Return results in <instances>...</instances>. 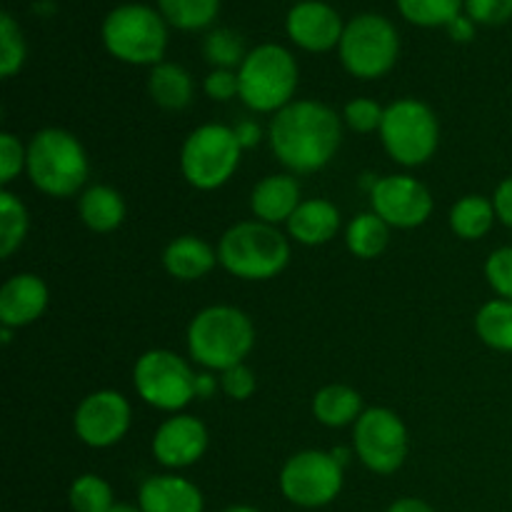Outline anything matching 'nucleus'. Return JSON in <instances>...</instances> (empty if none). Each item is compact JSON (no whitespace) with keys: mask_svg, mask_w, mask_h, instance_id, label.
<instances>
[{"mask_svg":"<svg viewBox=\"0 0 512 512\" xmlns=\"http://www.w3.org/2000/svg\"><path fill=\"white\" fill-rule=\"evenodd\" d=\"M240 98L255 113H278L298 88V65L280 45L268 43L250 50L238 70Z\"/></svg>","mask_w":512,"mask_h":512,"instance_id":"39448f33","label":"nucleus"},{"mask_svg":"<svg viewBox=\"0 0 512 512\" xmlns=\"http://www.w3.org/2000/svg\"><path fill=\"white\" fill-rule=\"evenodd\" d=\"M143 512H203V495L178 475H153L140 488Z\"/></svg>","mask_w":512,"mask_h":512,"instance_id":"a211bd4d","label":"nucleus"},{"mask_svg":"<svg viewBox=\"0 0 512 512\" xmlns=\"http://www.w3.org/2000/svg\"><path fill=\"white\" fill-rule=\"evenodd\" d=\"M498 218L495 205L483 195H468V198L458 200L450 210V228L458 238L463 240H478L493 228V220Z\"/></svg>","mask_w":512,"mask_h":512,"instance_id":"393cba45","label":"nucleus"},{"mask_svg":"<svg viewBox=\"0 0 512 512\" xmlns=\"http://www.w3.org/2000/svg\"><path fill=\"white\" fill-rule=\"evenodd\" d=\"M373 213L393 228H418L433 213V198L420 180L410 175H388L373 185Z\"/></svg>","mask_w":512,"mask_h":512,"instance_id":"ddd939ff","label":"nucleus"},{"mask_svg":"<svg viewBox=\"0 0 512 512\" xmlns=\"http://www.w3.org/2000/svg\"><path fill=\"white\" fill-rule=\"evenodd\" d=\"M380 138L390 158L400 165H423L433 158L440 140L438 118L425 103L415 98L395 100L385 108L383 125H380Z\"/></svg>","mask_w":512,"mask_h":512,"instance_id":"6e6552de","label":"nucleus"},{"mask_svg":"<svg viewBox=\"0 0 512 512\" xmlns=\"http://www.w3.org/2000/svg\"><path fill=\"white\" fill-rule=\"evenodd\" d=\"M343 125L333 108L315 100H298L278 110L270 123V148L293 173H315L335 158Z\"/></svg>","mask_w":512,"mask_h":512,"instance_id":"f257e3e1","label":"nucleus"},{"mask_svg":"<svg viewBox=\"0 0 512 512\" xmlns=\"http://www.w3.org/2000/svg\"><path fill=\"white\" fill-rule=\"evenodd\" d=\"M25 168L40 193L70 198L85 185L90 165L75 135L60 128H45L30 140Z\"/></svg>","mask_w":512,"mask_h":512,"instance_id":"7ed1b4c3","label":"nucleus"},{"mask_svg":"<svg viewBox=\"0 0 512 512\" xmlns=\"http://www.w3.org/2000/svg\"><path fill=\"white\" fill-rule=\"evenodd\" d=\"M208 448V430L193 415H175L158 428L153 455L165 468H188L198 463Z\"/></svg>","mask_w":512,"mask_h":512,"instance_id":"2eb2a0df","label":"nucleus"},{"mask_svg":"<svg viewBox=\"0 0 512 512\" xmlns=\"http://www.w3.org/2000/svg\"><path fill=\"white\" fill-rule=\"evenodd\" d=\"M28 163V150L20 145V140L13 133L0 135V183L8 185L15 180V175Z\"/></svg>","mask_w":512,"mask_h":512,"instance_id":"c9c22d12","label":"nucleus"},{"mask_svg":"<svg viewBox=\"0 0 512 512\" xmlns=\"http://www.w3.org/2000/svg\"><path fill=\"white\" fill-rule=\"evenodd\" d=\"M448 30H450V35H453V40H458V43H468V40H473V35H475L473 20L463 18V15H458V18L448 25Z\"/></svg>","mask_w":512,"mask_h":512,"instance_id":"a19ab883","label":"nucleus"},{"mask_svg":"<svg viewBox=\"0 0 512 512\" xmlns=\"http://www.w3.org/2000/svg\"><path fill=\"white\" fill-rule=\"evenodd\" d=\"M205 93H208L213 100H230L233 95L240 93L238 73L225 68H215L213 73L205 78Z\"/></svg>","mask_w":512,"mask_h":512,"instance_id":"58836bf2","label":"nucleus"},{"mask_svg":"<svg viewBox=\"0 0 512 512\" xmlns=\"http://www.w3.org/2000/svg\"><path fill=\"white\" fill-rule=\"evenodd\" d=\"M218 260L235 278L270 280L288 265L290 245L275 225L248 220L220 238Z\"/></svg>","mask_w":512,"mask_h":512,"instance_id":"20e7f679","label":"nucleus"},{"mask_svg":"<svg viewBox=\"0 0 512 512\" xmlns=\"http://www.w3.org/2000/svg\"><path fill=\"white\" fill-rule=\"evenodd\" d=\"M388 228L390 225L380 215L360 213L350 220L348 230H345V243H348L350 253L358 258H378L390 240Z\"/></svg>","mask_w":512,"mask_h":512,"instance_id":"a878e982","label":"nucleus"},{"mask_svg":"<svg viewBox=\"0 0 512 512\" xmlns=\"http://www.w3.org/2000/svg\"><path fill=\"white\" fill-rule=\"evenodd\" d=\"M385 108H380V103L370 98H355L345 105V123L355 130V133H373V130H380L383 125Z\"/></svg>","mask_w":512,"mask_h":512,"instance_id":"72a5a7b5","label":"nucleus"},{"mask_svg":"<svg viewBox=\"0 0 512 512\" xmlns=\"http://www.w3.org/2000/svg\"><path fill=\"white\" fill-rule=\"evenodd\" d=\"M288 33L300 48L310 50V53H323V50L340 45L345 25L330 5L305 0L288 13Z\"/></svg>","mask_w":512,"mask_h":512,"instance_id":"dca6fc26","label":"nucleus"},{"mask_svg":"<svg viewBox=\"0 0 512 512\" xmlns=\"http://www.w3.org/2000/svg\"><path fill=\"white\" fill-rule=\"evenodd\" d=\"M103 43L123 63L158 65L168 43L163 18L148 5H120L105 18Z\"/></svg>","mask_w":512,"mask_h":512,"instance_id":"423d86ee","label":"nucleus"},{"mask_svg":"<svg viewBox=\"0 0 512 512\" xmlns=\"http://www.w3.org/2000/svg\"><path fill=\"white\" fill-rule=\"evenodd\" d=\"M25 63V40L8 13L0 15V75L10 78Z\"/></svg>","mask_w":512,"mask_h":512,"instance_id":"2f4dec72","label":"nucleus"},{"mask_svg":"<svg viewBox=\"0 0 512 512\" xmlns=\"http://www.w3.org/2000/svg\"><path fill=\"white\" fill-rule=\"evenodd\" d=\"M313 415L328 428H343L363 415V398L348 385H328L313 398Z\"/></svg>","mask_w":512,"mask_h":512,"instance_id":"5701e85b","label":"nucleus"},{"mask_svg":"<svg viewBox=\"0 0 512 512\" xmlns=\"http://www.w3.org/2000/svg\"><path fill=\"white\" fill-rule=\"evenodd\" d=\"M255 328L248 315L230 305L200 310L188 328V350L195 363L210 370H228L243 365L253 350Z\"/></svg>","mask_w":512,"mask_h":512,"instance_id":"f03ea898","label":"nucleus"},{"mask_svg":"<svg viewBox=\"0 0 512 512\" xmlns=\"http://www.w3.org/2000/svg\"><path fill=\"white\" fill-rule=\"evenodd\" d=\"M340 228V213L328 200H303L288 220V233L303 245H323L335 238Z\"/></svg>","mask_w":512,"mask_h":512,"instance_id":"aec40b11","label":"nucleus"},{"mask_svg":"<svg viewBox=\"0 0 512 512\" xmlns=\"http://www.w3.org/2000/svg\"><path fill=\"white\" fill-rule=\"evenodd\" d=\"M473 23L503 25L512 18V0H465Z\"/></svg>","mask_w":512,"mask_h":512,"instance_id":"e433bc0d","label":"nucleus"},{"mask_svg":"<svg viewBox=\"0 0 512 512\" xmlns=\"http://www.w3.org/2000/svg\"><path fill=\"white\" fill-rule=\"evenodd\" d=\"M210 390H213V380H210V375H203V378L198 380V393L210 395Z\"/></svg>","mask_w":512,"mask_h":512,"instance_id":"c03bdc74","label":"nucleus"},{"mask_svg":"<svg viewBox=\"0 0 512 512\" xmlns=\"http://www.w3.org/2000/svg\"><path fill=\"white\" fill-rule=\"evenodd\" d=\"M493 205H495V213H498L500 223L512 228V175H510V178H505L503 183L498 185V190H495Z\"/></svg>","mask_w":512,"mask_h":512,"instance_id":"ea45409f","label":"nucleus"},{"mask_svg":"<svg viewBox=\"0 0 512 512\" xmlns=\"http://www.w3.org/2000/svg\"><path fill=\"white\" fill-rule=\"evenodd\" d=\"M485 275L500 298L512 300V248L495 250L485 263Z\"/></svg>","mask_w":512,"mask_h":512,"instance_id":"f704fd0d","label":"nucleus"},{"mask_svg":"<svg viewBox=\"0 0 512 512\" xmlns=\"http://www.w3.org/2000/svg\"><path fill=\"white\" fill-rule=\"evenodd\" d=\"M398 53V30L383 15H358L345 25V33L340 38V60L355 78H380L393 68Z\"/></svg>","mask_w":512,"mask_h":512,"instance_id":"1a4fd4ad","label":"nucleus"},{"mask_svg":"<svg viewBox=\"0 0 512 512\" xmlns=\"http://www.w3.org/2000/svg\"><path fill=\"white\" fill-rule=\"evenodd\" d=\"M80 218L95 233H110L125 218V203L118 190L108 185H93L80 195Z\"/></svg>","mask_w":512,"mask_h":512,"instance_id":"4be33fe9","label":"nucleus"},{"mask_svg":"<svg viewBox=\"0 0 512 512\" xmlns=\"http://www.w3.org/2000/svg\"><path fill=\"white\" fill-rule=\"evenodd\" d=\"M300 205V185L290 175H268L260 180L250 195V208L260 223H288Z\"/></svg>","mask_w":512,"mask_h":512,"instance_id":"6ab92c4d","label":"nucleus"},{"mask_svg":"<svg viewBox=\"0 0 512 512\" xmlns=\"http://www.w3.org/2000/svg\"><path fill=\"white\" fill-rule=\"evenodd\" d=\"M355 453L373 473L390 475L405 463L408 430L403 420L388 408H368L355 420Z\"/></svg>","mask_w":512,"mask_h":512,"instance_id":"f8f14e48","label":"nucleus"},{"mask_svg":"<svg viewBox=\"0 0 512 512\" xmlns=\"http://www.w3.org/2000/svg\"><path fill=\"white\" fill-rule=\"evenodd\" d=\"M205 58L215 65V68L230 70L233 65L243 63L245 60V48L243 38L233 30H213V33L205 38Z\"/></svg>","mask_w":512,"mask_h":512,"instance_id":"473e14b6","label":"nucleus"},{"mask_svg":"<svg viewBox=\"0 0 512 512\" xmlns=\"http://www.w3.org/2000/svg\"><path fill=\"white\" fill-rule=\"evenodd\" d=\"M160 13L180 30L208 28L215 20L220 0H158Z\"/></svg>","mask_w":512,"mask_h":512,"instance_id":"cd10ccee","label":"nucleus"},{"mask_svg":"<svg viewBox=\"0 0 512 512\" xmlns=\"http://www.w3.org/2000/svg\"><path fill=\"white\" fill-rule=\"evenodd\" d=\"M388 512H433V508L423 503V500H415V498H403L398 503L390 505Z\"/></svg>","mask_w":512,"mask_h":512,"instance_id":"79ce46f5","label":"nucleus"},{"mask_svg":"<svg viewBox=\"0 0 512 512\" xmlns=\"http://www.w3.org/2000/svg\"><path fill=\"white\" fill-rule=\"evenodd\" d=\"M343 488V468L335 455L305 450L293 455L280 473V490L300 508H320L338 498Z\"/></svg>","mask_w":512,"mask_h":512,"instance_id":"9b49d317","label":"nucleus"},{"mask_svg":"<svg viewBox=\"0 0 512 512\" xmlns=\"http://www.w3.org/2000/svg\"><path fill=\"white\" fill-rule=\"evenodd\" d=\"M48 305V288L38 275H13L0 288V323L3 328H23L38 320Z\"/></svg>","mask_w":512,"mask_h":512,"instance_id":"f3484780","label":"nucleus"},{"mask_svg":"<svg viewBox=\"0 0 512 512\" xmlns=\"http://www.w3.org/2000/svg\"><path fill=\"white\" fill-rule=\"evenodd\" d=\"M480 340L493 350L512 353V300H490L475 318Z\"/></svg>","mask_w":512,"mask_h":512,"instance_id":"bb28decb","label":"nucleus"},{"mask_svg":"<svg viewBox=\"0 0 512 512\" xmlns=\"http://www.w3.org/2000/svg\"><path fill=\"white\" fill-rule=\"evenodd\" d=\"M218 255L213 253L205 240L195 238V235H183L175 238L173 243L165 248L163 265L173 278L180 280H198L213 270Z\"/></svg>","mask_w":512,"mask_h":512,"instance_id":"412c9836","label":"nucleus"},{"mask_svg":"<svg viewBox=\"0 0 512 512\" xmlns=\"http://www.w3.org/2000/svg\"><path fill=\"white\" fill-rule=\"evenodd\" d=\"M70 505L75 512H110L113 505V493L110 485L98 475H83L70 488Z\"/></svg>","mask_w":512,"mask_h":512,"instance_id":"7c9ffc66","label":"nucleus"},{"mask_svg":"<svg viewBox=\"0 0 512 512\" xmlns=\"http://www.w3.org/2000/svg\"><path fill=\"white\" fill-rule=\"evenodd\" d=\"M460 5L463 0H398L403 18L423 28L450 25L460 15Z\"/></svg>","mask_w":512,"mask_h":512,"instance_id":"c756f323","label":"nucleus"},{"mask_svg":"<svg viewBox=\"0 0 512 512\" xmlns=\"http://www.w3.org/2000/svg\"><path fill=\"white\" fill-rule=\"evenodd\" d=\"M235 133H238L240 145H253L255 138H258V128L250 123H243L238 130H235Z\"/></svg>","mask_w":512,"mask_h":512,"instance_id":"37998d69","label":"nucleus"},{"mask_svg":"<svg viewBox=\"0 0 512 512\" xmlns=\"http://www.w3.org/2000/svg\"><path fill=\"white\" fill-rule=\"evenodd\" d=\"M225 512H258V510H253V508H240V505H238V508H230V510H225Z\"/></svg>","mask_w":512,"mask_h":512,"instance_id":"49530a36","label":"nucleus"},{"mask_svg":"<svg viewBox=\"0 0 512 512\" xmlns=\"http://www.w3.org/2000/svg\"><path fill=\"white\" fill-rule=\"evenodd\" d=\"M150 98L165 110H183L193 100V80L175 63H158L150 73Z\"/></svg>","mask_w":512,"mask_h":512,"instance_id":"b1692460","label":"nucleus"},{"mask_svg":"<svg viewBox=\"0 0 512 512\" xmlns=\"http://www.w3.org/2000/svg\"><path fill=\"white\" fill-rule=\"evenodd\" d=\"M75 435L90 448H110L130 425V405L115 390H98L88 395L75 410Z\"/></svg>","mask_w":512,"mask_h":512,"instance_id":"4468645a","label":"nucleus"},{"mask_svg":"<svg viewBox=\"0 0 512 512\" xmlns=\"http://www.w3.org/2000/svg\"><path fill=\"white\" fill-rule=\"evenodd\" d=\"M28 233L25 205L8 190H0V258H10Z\"/></svg>","mask_w":512,"mask_h":512,"instance_id":"c85d7f7f","label":"nucleus"},{"mask_svg":"<svg viewBox=\"0 0 512 512\" xmlns=\"http://www.w3.org/2000/svg\"><path fill=\"white\" fill-rule=\"evenodd\" d=\"M238 133L228 125L208 123L188 135L180 153V170L198 190H215L228 183L240 163Z\"/></svg>","mask_w":512,"mask_h":512,"instance_id":"0eeeda50","label":"nucleus"},{"mask_svg":"<svg viewBox=\"0 0 512 512\" xmlns=\"http://www.w3.org/2000/svg\"><path fill=\"white\" fill-rule=\"evenodd\" d=\"M110 512H143V510H135V508H130V505H115Z\"/></svg>","mask_w":512,"mask_h":512,"instance_id":"a18cd8bd","label":"nucleus"},{"mask_svg":"<svg viewBox=\"0 0 512 512\" xmlns=\"http://www.w3.org/2000/svg\"><path fill=\"white\" fill-rule=\"evenodd\" d=\"M225 395L233 400H248L255 393V375L253 370L245 368V365H235V368L223 370V378H220Z\"/></svg>","mask_w":512,"mask_h":512,"instance_id":"4c0bfd02","label":"nucleus"},{"mask_svg":"<svg viewBox=\"0 0 512 512\" xmlns=\"http://www.w3.org/2000/svg\"><path fill=\"white\" fill-rule=\"evenodd\" d=\"M133 380L145 403L168 413L185 408L198 395V378L188 363L170 350H148L140 355Z\"/></svg>","mask_w":512,"mask_h":512,"instance_id":"9d476101","label":"nucleus"}]
</instances>
